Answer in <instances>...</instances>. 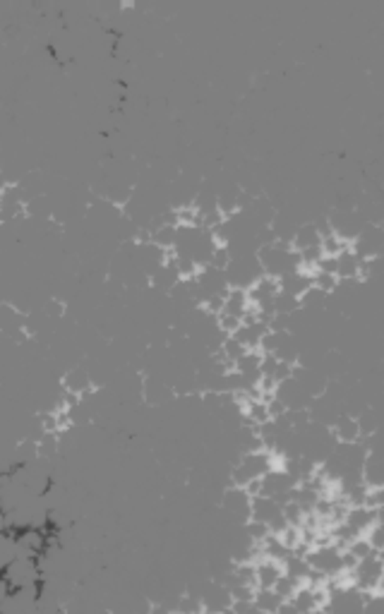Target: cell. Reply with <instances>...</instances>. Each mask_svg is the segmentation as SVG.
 I'll list each match as a JSON object with an SVG mask.
<instances>
[{"mask_svg": "<svg viewBox=\"0 0 384 614\" xmlns=\"http://www.w3.org/2000/svg\"><path fill=\"white\" fill-rule=\"evenodd\" d=\"M224 506H226V511H229V514L243 518V521H248L250 509H253V497L245 492V487L231 485V490L224 495Z\"/></svg>", "mask_w": 384, "mask_h": 614, "instance_id": "6da1fadb", "label": "cell"}, {"mask_svg": "<svg viewBox=\"0 0 384 614\" xmlns=\"http://www.w3.org/2000/svg\"><path fill=\"white\" fill-rule=\"evenodd\" d=\"M361 425H358L356 417L351 415H341L334 420L331 425V437L339 442V444H356L358 439H361Z\"/></svg>", "mask_w": 384, "mask_h": 614, "instance_id": "7a4b0ae2", "label": "cell"}, {"mask_svg": "<svg viewBox=\"0 0 384 614\" xmlns=\"http://www.w3.org/2000/svg\"><path fill=\"white\" fill-rule=\"evenodd\" d=\"M253 603H255L257 610H260V614H276L279 612V607L283 605V600L272 591V588H257L255 595H253Z\"/></svg>", "mask_w": 384, "mask_h": 614, "instance_id": "3957f363", "label": "cell"}, {"mask_svg": "<svg viewBox=\"0 0 384 614\" xmlns=\"http://www.w3.org/2000/svg\"><path fill=\"white\" fill-rule=\"evenodd\" d=\"M229 610L233 614H260V610L255 607L253 600H236V603H231Z\"/></svg>", "mask_w": 384, "mask_h": 614, "instance_id": "277c9868", "label": "cell"}]
</instances>
